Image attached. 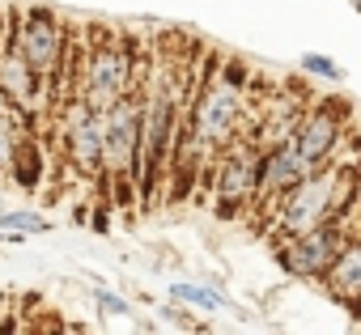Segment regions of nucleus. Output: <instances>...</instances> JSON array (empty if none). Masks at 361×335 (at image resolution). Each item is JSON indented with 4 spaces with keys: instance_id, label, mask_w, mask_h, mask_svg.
Returning a JSON list of instances; mask_svg holds the SVG:
<instances>
[{
    "instance_id": "nucleus-9",
    "label": "nucleus",
    "mask_w": 361,
    "mask_h": 335,
    "mask_svg": "<svg viewBox=\"0 0 361 335\" xmlns=\"http://www.w3.org/2000/svg\"><path fill=\"white\" fill-rule=\"evenodd\" d=\"M310 170H314V165L302 157V148L293 144V136H289V140H281V144L259 148V196H255V208L268 217V213H272V204H276L289 187H298Z\"/></svg>"
},
{
    "instance_id": "nucleus-16",
    "label": "nucleus",
    "mask_w": 361,
    "mask_h": 335,
    "mask_svg": "<svg viewBox=\"0 0 361 335\" xmlns=\"http://www.w3.org/2000/svg\"><path fill=\"white\" fill-rule=\"evenodd\" d=\"M94 301H98V310H102V314H115V318H128V314H132V305H128L123 297L106 293V289H94Z\"/></svg>"
},
{
    "instance_id": "nucleus-8",
    "label": "nucleus",
    "mask_w": 361,
    "mask_h": 335,
    "mask_svg": "<svg viewBox=\"0 0 361 335\" xmlns=\"http://www.w3.org/2000/svg\"><path fill=\"white\" fill-rule=\"evenodd\" d=\"M344 127H348V115H344V102H314L302 110L298 127H293V144L302 148V157L314 165H327L340 157V144H344Z\"/></svg>"
},
{
    "instance_id": "nucleus-15",
    "label": "nucleus",
    "mask_w": 361,
    "mask_h": 335,
    "mask_svg": "<svg viewBox=\"0 0 361 335\" xmlns=\"http://www.w3.org/2000/svg\"><path fill=\"white\" fill-rule=\"evenodd\" d=\"M302 72L306 77H314V81H327V85H336V81H344V68L336 64V60H327V56H302Z\"/></svg>"
},
{
    "instance_id": "nucleus-17",
    "label": "nucleus",
    "mask_w": 361,
    "mask_h": 335,
    "mask_svg": "<svg viewBox=\"0 0 361 335\" xmlns=\"http://www.w3.org/2000/svg\"><path fill=\"white\" fill-rule=\"evenodd\" d=\"M157 314H161V318H170L174 327H196V322H192V314H183V310H174V305H161Z\"/></svg>"
},
{
    "instance_id": "nucleus-18",
    "label": "nucleus",
    "mask_w": 361,
    "mask_h": 335,
    "mask_svg": "<svg viewBox=\"0 0 361 335\" xmlns=\"http://www.w3.org/2000/svg\"><path fill=\"white\" fill-rule=\"evenodd\" d=\"M353 9H357V13H361V0H353Z\"/></svg>"
},
{
    "instance_id": "nucleus-13",
    "label": "nucleus",
    "mask_w": 361,
    "mask_h": 335,
    "mask_svg": "<svg viewBox=\"0 0 361 335\" xmlns=\"http://www.w3.org/2000/svg\"><path fill=\"white\" fill-rule=\"evenodd\" d=\"M170 297L183 301V305H196V310H226V305H230L221 289L196 284V280H178V284H170Z\"/></svg>"
},
{
    "instance_id": "nucleus-1",
    "label": "nucleus",
    "mask_w": 361,
    "mask_h": 335,
    "mask_svg": "<svg viewBox=\"0 0 361 335\" xmlns=\"http://www.w3.org/2000/svg\"><path fill=\"white\" fill-rule=\"evenodd\" d=\"M136 85V47L119 30H94L73 60V94L85 98L94 110H111Z\"/></svg>"
},
{
    "instance_id": "nucleus-5",
    "label": "nucleus",
    "mask_w": 361,
    "mask_h": 335,
    "mask_svg": "<svg viewBox=\"0 0 361 335\" xmlns=\"http://www.w3.org/2000/svg\"><path fill=\"white\" fill-rule=\"evenodd\" d=\"M56 127H60V153L68 161V170L77 179H94L102 183V110H94L85 98L68 94V102L60 106L56 115Z\"/></svg>"
},
{
    "instance_id": "nucleus-19",
    "label": "nucleus",
    "mask_w": 361,
    "mask_h": 335,
    "mask_svg": "<svg viewBox=\"0 0 361 335\" xmlns=\"http://www.w3.org/2000/svg\"><path fill=\"white\" fill-rule=\"evenodd\" d=\"M357 217H361V204H357Z\"/></svg>"
},
{
    "instance_id": "nucleus-7",
    "label": "nucleus",
    "mask_w": 361,
    "mask_h": 335,
    "mask_svg": "<svg viewBox=\"0 0 361 335\" xmlns=\"http://www.w3.org/2000/svg\"><path fill=\"white\" fill-rule=\"evenodd\" d=\"M348 234H353V225L327 221V225H314V229H306V234L276 238L272 251H276V263H281L289 276H298V280H323L327 267L336 263L340 246L348 242Z\"/></svg>"
},
{
    "instance_id": "nucleus-11",
    "label": "nucleus",
    "mask_w": 361,
    "mask_h": 335,
    "mask_svg": "<svg viewBox=\"0 0 361 335\" xmlns=\"http://www.w3.org/2000/svg\"><path fill=\"white\" fill-rule=\"evenodd\" d=\"M323 284H327V293H331L336 301H344L353 314H361V229L348 234V242L340 246V255H336V263L327 267Z\"/></svg>"
},
{
    "instance_id": "nucleus-3",
    "label": "nucleus",
    "mask_w": 361,
    "mask_h": 335,
    "mask_svg": "<svg viewBox=\"0 0 361 335\" xmlns=\"http://www.w3.org/2000/svg\"><path fill=\"white\" fill-rule=\"evenodd\" d=\"M9 34H13L18 51L26 56V64L39 72L51 115H56V89H60V77H73L77 39L68 34L64 18L56 9H26V18H9Z\"/></svg>"
},
{
    "instance_id": "nucleus-10",
    "label": "nucleus",
    "mask_w": 361,
    "mask_h": 335,
    "mask_svg": "<svg viewBox=\"0 0 361 335\" xmlns=\"http://www.w3.org/2000/svg\"><path fill=\"white\" fill-rule=\"evenodd\" d=\"M0 94H5V98H9V106H13V110H22V115H43L39 106H43L47 89H43L39 72L26 64V56L18 51L13 34L0 39Z\"/></svg>"
},
{
    "instance_id": "nucleus-14",
    "label": "nucleus",
    "mask_w": 361,
    "mask_h": 335,
    "mask_svg": "<svg viewBox=\"0 0 361 335\" xmlns=\"http://www.w3.org/2000/svg\"><path fill=\"white\" fill-rule=\"evenodd\" d=\"M51 221L39 217V213H0V238L9 242H22V238H35V234H47Z\"/></svg>"
},
{
    "instance_id": "nucleus-4",
    "label": "nucleus",
    "mask_w": 361,
    "mask_h": 335,
    "mask_svg": "<svg viewBox=\"0 0 361 335\" xmlns=\"http://www.w3.org/2000/svg\"><path fill=\"white\" fill-rule=\"evenodd\" d=\"M336 221V170L331 161L310 170L298 187H289L272 213H268V238H293V234H306L314 225H327Z\"/></svg>"
},
{
    "instance_id": "nucleus-2",
    "label": "nucleus",
    "mask_w": 361,
    "mask_h": 335,
    "mask_svg": "<svg viewBox=\"0 0 361 335\" xmlns=\"http://www.w3.org/2000/svg\"><path fill=\"white\" fill-rule=\"evenodd\" d=\"M102 191L111 204L140 208V102L123 94L111 110H102Z\"/></svg>"
},
{
    "instance_id": "nucleus-6",
    "label": "nucleus",
    "mask_w": 361,
    "mask_h": 335,
    "mask_svg": "<svg viewBox=\"0 0 361 335\" xmlns=\"http://www.w3.org/2000/svg\"><path fill=\"white\" fill-rule=\"evenodd\" d=\"M209 183H213V204L221 217H238L243 208H255V196H259V148L251 140H234L226 153H217L213 170H209Z\"/></svg>"
},
{
    "instance_id": "nucleus-12",
    "label": "nucleus",
    "mask_w": 361,
    "mask_h": 335,
    "mask_svg": "<svg viewBox=\"0 0 361 335\" xmlns=\"http://www.w3.org/2000/svg\"><path fill=\"white\" fill-rule=\"evenodd\" d=\"M43 165H47V148H43L39 132H35V127H26V132H22V140H18L13 165H9V179H13L22 191H39V183H43Z\"/></svg>"
}]
</instances>
